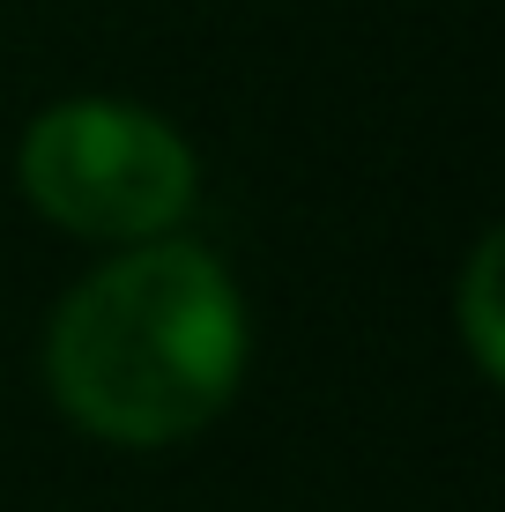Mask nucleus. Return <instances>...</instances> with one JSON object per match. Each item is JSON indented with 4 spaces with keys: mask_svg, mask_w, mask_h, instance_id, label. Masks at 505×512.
<instances>
[{
    "mask_svg": "<svg viewBox=\"0 0 505 512\" xmlns=\"http://www.w3.org/2000/svg\"><path fill=\"white\" fill-rule=\"evenodd\" d=\"M246 297L194 238L119 245L60 297L45 327V386L104 446H179L231 409L246 379Z\"/></svg>",
    "mask_w": 505,
    "mask_h": 512,
    "instance_id": "obj_1",
    "label": "nucleus"
},
{
    "mask_svg": "<svg viewBox=\"0 0 505 512\" xmlns=\"http://www.w3.org/2000/svg\"><path fill=\"white\" fill-rule=\"evenodd\" d=\"M498 275H505V238L483 231L476 253H468V268H461V290H454L461 342H468V357H476L483 379H505V320H498V297L505 290H498Z\"/></svg>",
    "mask_w": 505,
    "mask_h": 512,
    "instance_id": "obj_3",
    "label": "nucleus"
},
{
    "mask_svg": "<svg viewBox=\"0 0 505 512\" xmlns=\"http://www.w3.org/2000/svg\"><path fill=\"white\" fill-rule=\"evenodd\" d=\"M15 186L52 231L82 245L179 238L201 201V164L164 112L134 97H60L15 141Z\"/></svg>",
    "mask_w": 505,
    "mask_h": 512,
    "instance_id": "obj_2",
    "label": "nucleus"
}]
</instances>
